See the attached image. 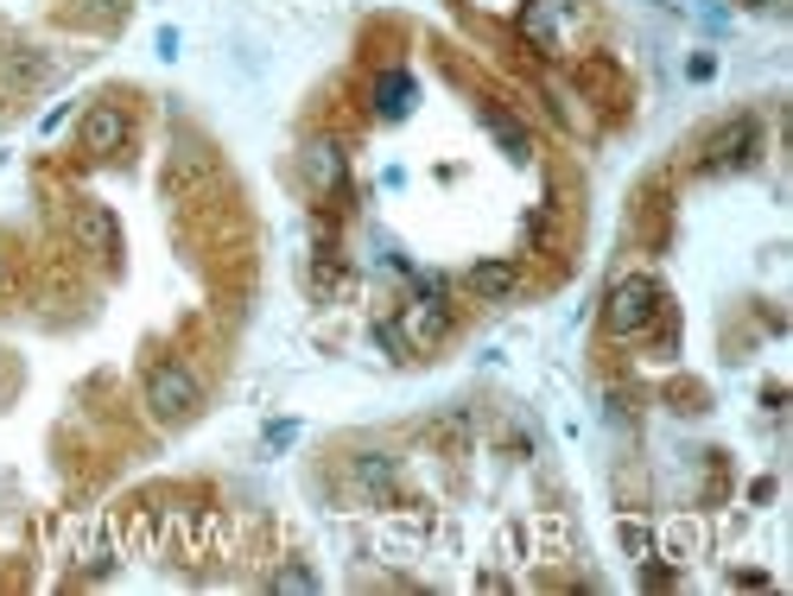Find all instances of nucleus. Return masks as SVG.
Segmentation results:
<instances>
[{"label": "nucleus", "instance_id": "nucleus-2", "mask_svg": "<svg viewBox=\"0 0 793 596\" xmlns=\"http://www.w3.org/2000/svg\"><path fill=\"white\" fill-rule=\"evenodd\" d=\"M203 407V387H197V374L185 362H152L147 369V412L159 425H190Z\"/></svg>", "mask_w": 793, "mask_h": 596}, {"label": "nucleus", "instance_id": "nucleus-17", "mask_svg": "<svg viewBox=\"0 0 793 596\" xmlns=\"http://www.w3.org/2000/svg\"><path fill=\"white\" fill-rule=\"evenodd\" d=\"M0 286H7V266H0Z\"/></svg>", "mask_w": 793, "mask_h": 596}, {"label": "nucleus", "instance_id": "nucleus-6", "mask_svg": "<svg viewBox=\"0 0 793 596\" xmlns=\"http://www.w3.org/2000/svg\"><path fill=\"white\" fill-rule=\"evenodd\" d=\"M463 286L476 298H490V305H501V298L521 293V261L515 254H495V261H476L470 273H463Z\"/></svg>", "mask_w": 793, "mask_h": 596}, {"label": "nucleus", "instance_id": "nucleus-16", "mask_svg": "<svg viewBox=\"0 0 793 596\" xmlns=\"http://www.w3.org/2000/svg\"><path fill=\"white\" fill-rule=\"evenodd\" d=\"M654 7H680V0H654Z\"/></svg>", "mask_w": 793, "mask_h": 596}, {"label": "nucleus", "instance_id": "nucleus-14", "mask_svg": "<svg viewBox=\"0 0 793 596\" xmlns=\"http://www.w3.org/2000/svg\"><path fill=\"white\" fill-rule=\"evenodd\" d=\"M622 546H629L635 559H654V539H647V526H635V521H622Z\"/></svg>", "mask_w": 793, "mask_h": 596}, {"label": "nucleus", "instance_id": "nucleus-7", "mask_svg": "<svg viewBox=\"0 0 793 596\" xmlns=\"http://www.w3.org/2000/svg\"><path fill=\"white\" fill-rule=\"evenodd\" d=\"M299 172H305V185H311V190H337L349 165H343V147H337V140H305Z\"/></svg>", "mask_w": 793, "mask_h": 596}, {"label": "nucleus", "instance_id": "nucleus-9", "mask_svg": "<svg viewBox=\"0 0 793 596\" xmlns=\"http://www.w3.org/2000/svg\"><path fill=\"white\" fill-rule=\"evenodd\" d=\"M38 76H45V58H38V51H7V58H0V96L33 89Z\"/></svg>", "mask_w": 793, "mask_h": 596}, {"label": "nucleus", "instance_id": "nucleus-13", "mask_svg": "<svg viewBox=\"0 0 793 596\" xmlns=\"http://www.w3.org/2000/svg\"><path fill=\"white\" fill-rule=\"evenodd\" d=\"M407 331H413V343H438V336H445V311L419 298L413 311H407Z\"/></svg>", "mask_w": 793, "mask_h": 596}, {"label": "nucleus", "instance_id": "nucleus-15", "mask_svg": "<svg viewBox=\"0 0 793 596\" xmlns=\"http://www.w3.org/2000/svg\"><path fill=\"white\" fill-rule=\"evenodd\" d=\"M293 438H299V425H293V419H280V425H267V450L293 445Z\"/></svg>", "mask_w": 793, "mask_h": 596}, {"label": "nucleus", "instance_id": "nucleus-12", "mask_svg": "<svg viewBox=\"0 0 793 596\" xmlns=\"http://www.w3.org/2000/svg\"><path fill=\"white\" fill-rule=\"evenodd\" d=\"M267 584H273L280 596H311V591H318V571H311V564H280Z\"/></svg>", "mask_w": 793, "mask_h": 596}, {"label": "nucleus", "instance_id": "nucleus-10", "mask_svg": "<svg viewBox=\"0 0 793 596\" xmlns=\"http://www.w3.org/2000/svg\"><path fill=\"white\" fill-rule=\"evenodd\" d=\"M483 127H490L495 140H501V152H508V159H528V127H521V121H515V114H501L495 109V102H483Z\"/></svg>", "mask_w": 793, "mask_h": 596}, {"label": "nucleus", "instance_id": "nucleus-11", "mask_svg": "<svg viewBox=\"0 0 793 596\" xmlns=\"http://www.w3.org/2000/svg\"><path fill=\"white\" fill-rule=\"evenodd\" d=\"M349 470H356V483L375 488V495H387V483H394V457H381V450H362Z\"/></svg>", "mask_w": 793, "mask_h": 596}, {"label": "nucleus", "instance_id": "nucleus-1", "mask_svg": "<svg viewBox=\"0 0 793 596\" xmlns=\"http://www.w3.org/2000/svg\"><path fill=\"white\" fill-rule=\"evenodd\" d=\"M667 311V293H660V280L654 273H629V280H616L604 298V336L616 343H635V336L654 331V318Z\"/></svg>", "mask_w": 793, "mask_h": 596}, {"label": "nucleus", "instance_id": "nucleus-8", "mask_svg": "<svg viewBox=\"0 0 793 596\" xmlns=\"http://www.w3.org/2000/svg\"><path fill=\"white\" fill-rule=\"evenodd\" d=\"M369 96H375V114H381V121H407V114H413V96H419V83H413V76H407V71H381Z\"/></svg>", "mask_w": 793, "mask_h": 596}, {"label": "nucleus", "instance_id": "nucleus-4", "mask_svg": "<svg viewBox=\"0 0 793 596\" xmlns=\"http://www.w3.org/2000/svg\"><path fill=\"white\" fill-rule=\"evenodd\" d=\"M71 235H76V248H83V254H96L102 266L121 261V223H114L109 203H76V210H71Z\"/></svg>", "mask_w": 793, "mask_h": 596}, {"label": "nucleus", "instance_id": "nucleus-3", "mask_svg": "<svg viewBox=\"0 0 793 596\" xmlns=\"http://www.w3.org/2000/svg\"><path fill=\"white\" fill-rule=\"evenodd\" d=\"M761 147V121L756 114H730L718 134L698 147V172H743Z\"/></svg>", "mask_w": 793, "mask_h": 596}, {"label": "nucleus", "instance_id": "nucleus-5", "mask_svg": "<svg viewBox=\"0 0 793 596\" xmlns=\"http://www.w3.org/2000/svg\"><path fill=\"white\" fill-rule=\"evenodd\" d=\"M127 134H134V114L121 109V102H96V109L83 114V127H76V147L89 152V159H109V152L127 147Z\"/></svg>", "mask_w": 793, "mask_h": 596}]
</instances>
